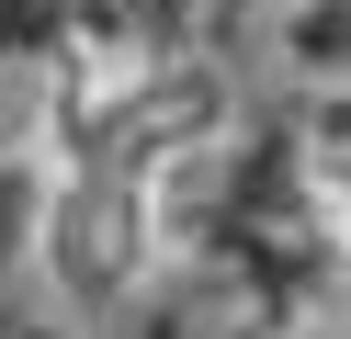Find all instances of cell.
Masks as SVG:
<instances>
[{"instance_id": "obj_1", "label": "cell", "mask_w": 351, "mask_h": 339, "mask_svg": "<svg viewBox=\"0 0 351 339\" xmlns=\"http://www.w3.org/2000/svg\"><path fill=\"white\" fill-rule=\"evenodd\" d=\"M147 226V203L136 192H114L102 170H57V192H46V271L69 283V305H102V294H125V271H136V238Z\"/></svg>"}, {"instance_id": "obj_2", "label": "cell", "mask_w": 351, "mask_h": 339, "mask_svg": "<svg viewBox=\"0 0 351 339\" xmlns=\"http://www.w3.org/2000/svg\"><path fill=\"white\" fill-rule=\"evenodd\" d=\"M295 170H306V203H317L340 271H351V90H317V102H306V125H295Z\"/></svg>"}, {"instance_id": "obj_3", "label": "cell", "mask_w": 351, "mask_h": 339, "mask_svg": "<svg viewBox=\"0 0 351 339\" xmlns=\"http://www.w3.org/2000/svg\"><path fill=\"white\" fill-rule=\"evenodd\" d=\"M261 45L306 90H351V0H261Z\"/></svg>"}, {"instance_id": "obj_4", "label": "cell", "mask_w": 351, "mask_h": 339, "mask_svg": "<svg viewBox=\"0 0 351 339\" xmlns=\"http://www.w3.org/2000/svg\"><path fill=\"white\" fill-rule=\"evenodd\" d=\"M0 339H80V328H69V316H12Z\"/></svg>"}, {"instance_id": "obj_5", "label": "cell", "mask_w": 351, "mask_h": 339, "mask_svg": "<svg viewBox=\"0 0 351 339\" xmlns=\"http://www.w3.org/2000/svg\"><path fill=\"white\" fill-rule=\"evenodd\" d=\"M0 113H12V90H0Z\"/></svg>"}]
</instances>
